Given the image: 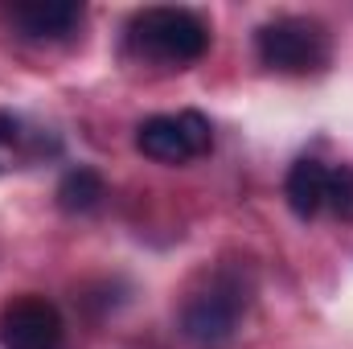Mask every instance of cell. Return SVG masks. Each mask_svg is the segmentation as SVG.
I'll list each match as a JSON object with an SVG mask.
<instances>
[{"label":"cell","mask_w":353,"mask_h":349,"mask_svg":"<svg viewBox=\"0 0 353 349\" xmlns=\"http://www.w3.org/2000/svg\"><path fill=\"white\" fill-rule=\"evenodd\" d=\"M128 46L161 66H193L197 58H205L210 50V25L193 12V8H173V4H157L132 17L128 25Z\"/></svg>","instance_id":"6da1fadb"},{"label":"cell","mask_w":353,"mask_h":349,"mask_svg":"<svg viewBox=\"0 0 353 349\" xmlns=\"http://www.w3.org/2000/svg\"><path fill=\"white\" fill-rule=\"evenodd\" d=\"M247 308H251V283L243 279V271H218V275H210V283L201 292H193L185 300L181 333L193 346L218 349L239 333Z\"/></svg>","instance_id":"7a4b0ae2"},{"label":"cell","mask_w":353,"mask_h":349,"mask_svg":"<svg viewBox=\"0 0 353 349\" xmlns=\"http://www.w3.org/2000/svg\"><path fill=\"white\" fill-rule=\"evenodd\" d=\"M255 54L275 74H316L333 58V37L316 17H275L259 25Z\"/></svg>","instance_id":"3957f363"},{"label":"cell","mask_w":353,"mask_h":349,"mask_svg":"<svg viewBox=\"0 0 353 349\" xmlns=\"http://www.w3.org/2000/svg\"><path fill=\"white\" fill-rule=\"evenodd\" d=\"M136 148L148 161L161 165H189L210 157L214 148V128L201 111H176V115H152L136 128Z\"/></svg>","instance_id":"277c9868"},{"label":"cell","mask_w":353,"mask_h":349,"mask_svg":"<svg viewBox=\"0 0 353 349\" xmlns=\"http://www.w3.org/2000/svg\"><path fill=\"white\" fill-rule=\"evenodd\" d=\"M66 321L54 300L25 292L0 308V349H62Z\"/></svg>","instance_id":"5b68a950"},{"label":"cell","mask_w":353,"mask_h":349,"mask_svg":"<svg viewBox=\"0 0 353 349\" xmlns=\"http://www.w3.org/2000/svg\"><path fill=\"white\" fill-rule=\"evenodd\" d=\"M83 17H87V8L74 0H29V4L8 8V21L33 41H62L83 25Z\"/></svg>","instance_id":"8992f818"},{"label":"cell","mask_w":353,"mask_h":349,"mask_svg":"<svg viewBox=\"0 0 353 349\" xmlns=\"http://www.w3.org/2000/svg\"><path fill=\"white\" fill-rule=\"evenodd\" d=\"M58 152V140L41 128H25V119L17 115H0V173L8 169H21V165H33L41 157Z\"/></svg>","instance_id":"52a82bcc"},{"label":"cell","mask_w":353,"mask_h":349,"mask_svg":"<svg viewBox=\"0 0 353 349\" xmlns=\"http://www.w3.org/2000/svg\"><path fill=\"white\" fill-rule=\"evenodd\" d=\"M325 177H329V165H321L316 157H300L288 169V177H283V197H288V210L300 222H312L325 210Z\"/></svg>","instance_id":"ba28073f"},{"label":"cell","mask_w":353,"mask_h":349,"mask_svg":"<svg viewBox=\"0 0 353 349\" xmlns=\"http://www.w3.org/2000/svg\"><path fill=\"white\" fill-rule=\"evenodd\" d=\"M103 197H107V185H103L99 169H90V165H74L58 181V206L66 214H90L103 206Z\"/></svg>","instance_id":"9c48e42d"},{"label":"cell","mask_w":353,"mask_h":349,"mask_svg":"<svg viewBox=\"0 0 353 349\" xmlns=\"http://www.w3.org/2000/svg\"><path fill=\"white\" fill-rule=\"evenodd\" d=\"M325 210L341 222H353V169L333 165L325 177Z\"/></svg>","instance_id":"30bf717a"}]
</instances>
